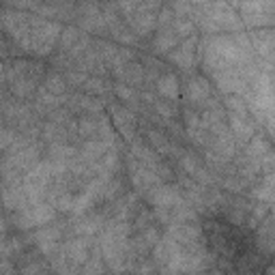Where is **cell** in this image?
I'll use <instances>...</instances> for the list:
<instances>
[{
    "label": "cell",
    "mask_w": 275,
    "mask_h": 275,
    "mask_svg": "<svg viewBox=\"0 0 275 275\" xmlns=\"http://www.w3.org/2000/svg\"><path fill=\"white\" fill-rule=\"evenodd\" d=\"M177 78L174 76H164L159 80V93H164L166 97H174L177 95Z\"/></svg>",
    "instance_id": "cell-1"
}]
</instances>
